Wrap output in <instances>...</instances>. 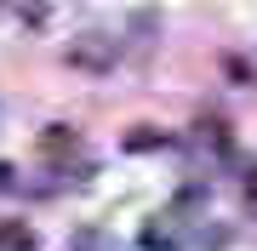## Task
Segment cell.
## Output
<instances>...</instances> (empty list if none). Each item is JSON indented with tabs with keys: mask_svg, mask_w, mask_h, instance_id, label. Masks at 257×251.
Returning a JSON list of instances; mask_svg holds the SVG:
<instances>
[{
	"mask_svg": "<svg viewBox=\"0 0 257 251\" xmlns=\"http://www.w3.org/2000/svg\"><path fill=\"white\" fill-rule=\"evenodd\" d=\"M69 63L92 69V75H109V69L120 63V40L114 35H80V40H69Z\"/></svg>",
	"mask_w": 257,
	"mask_h": 251,
	"instance_id": "1",
	"label": "cell"
},
{
	"mask_svg": "<svg viewBox=\"0 0 257 251\" xmlns=\"http://www.w3.org/2000/svg\"><path fill=\"white\" fill-rule=\"evenodd\" d=\"M0 251H35V234H29L23 223H6L0 228Z\"/></svg>",
	"mask_w": 257,
	"mask_h": 251,
	"instance_id": "2",
	"label": "cell"
},
{
	"mask_svg": "<svg viewBox=\"0 0 257 251\" xmlns=\"http://www.w3.org/2000/svg\"><path fill=\"white\" fill-rule=\"evenodd\" d=\"M6 177H12V171H6V166H0V188H6Z\"/></svg>",
	"mask_w": 257,
	"mask_h": 251,
	"instance_id": "3",
	"label": "cell"
}]
</instances>
